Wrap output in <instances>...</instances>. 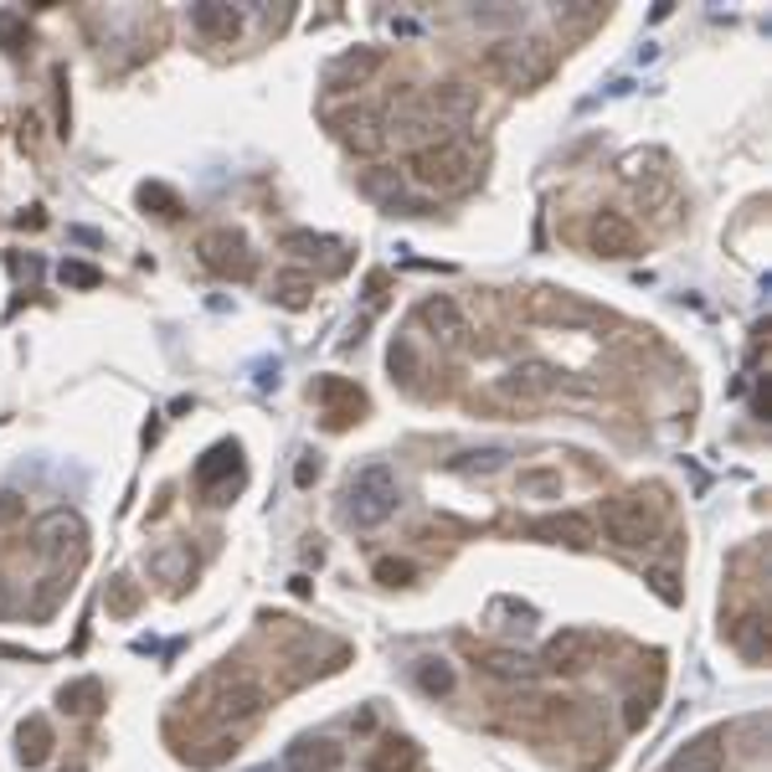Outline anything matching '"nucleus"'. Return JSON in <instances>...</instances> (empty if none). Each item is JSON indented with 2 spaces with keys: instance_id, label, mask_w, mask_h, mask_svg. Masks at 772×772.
Listing matches in <instances>:
<instances>
[{
  "instance_id": "20e7f679",
  "label": "nucleus",
  "mask_w": 772,
  "mask_h": 772,
  "mask_svg": "<svg viewBox=\"0 0 772 772\" xmlns=\"http://www.w3.org/2000/svg\"><path fill=\"white\" fill-rule=\"evenodd\" d=\"M396 499H402V484H396L392 469L387 464H366L345 484V520L360 526V531H371V526H381L396 510Z\"/></svg>"
},
{
  "instance_id": "4be33fe9",
  "label": "nucleus",
  "mask_w": 772,
  "mask_h": 772,
  "mask_svg": "<svg viewBox=\"0 0 772 772\" xmlns=\"http://www.w3.org/2000/svg\"><path fill=\"white\" fill-rule=\"evenodd\" d=\"M422 752H417L407 736H387L377 752H371V772H417Z\"/></svg>"
},
{
  "instance_id": "4468645a",
  "label": "nucleus",
  "mask_w": 772,
  "mask_h": 772,
  "mask_svg": "<svg viewBox=\"0 0 772 772\" xmlns=\"http://www.w3.org/2000/svg\"><path fill=\"white\" fill-rule=\"evenodd\" d=\"M531 535L535 541H556V546H577V552H587L597 541V526L587 520V515H577V510H567V515H541L531 526Z\"/></svg>"
},
{
  "instance_id": "473e14b6",
  "label": "nucleus",
  "mask_w": 772,
  "mask_h": 772,
  "mask_svg": "<svg viewBox=\"0 0 772 772\" xmlns=\"http://www.w3.org/2000/svg\"><path fill=\"white\" fill-rule=\"evenodd\" d=\"M520 490H561V474H556V469H535V474H520Z\"/></svg>"
},
{
  "instance_id": "7ed1b4c3",
  "label": "nucleus",
  "mask_w": 772,
  "mask_h": 772,
  "mask_svg": "<svg viewBox=\"0 0 772 772\" xmlns=\"http://www.w3.org/2000/svg\"><path fill=\"white\" fill-rule=\"evenodd\" d=\"M552 67H556V58H552V47L541 37H505V41H495L490 52H484V73L490 78H499L505 88H535V83H546L552 78Z\"/></svg>"
},
{
  "instance_id": "393cba45",
  "label": "nucleus",
  "mask_w": 772,
  "mask_h": 772,
  "mask_svg": "<svg viewBox=\"0 0 772 772\" xmlns=\"http://www.w3.org/2000/svg\"><path fill=\"white\" fill-rule=\"evenodd\" d=\"M274 299L283 309H304L309 299H315V274H304V268H289V274L274 278Z\"/></svg>"
},
{
  "instance_id": "6e6552de",
  "label": "nucleus",
  "mask_w": 772,
  "mask_h": 772,
  "mask_svg": "<svg viewBox=\"0 0 772 772\" xmlns=\"http://www.w3.org/2000/svg\"><path fill=\"white\" fill-rule=\"evenodd\" d=\"M417 325H422L438 345H448V351L469 340V319H464V309H458V299H448V294L422 299V304H417Z\"/></svg>"
},
{
  "instance_id": "2eb2a0df",
  "label": "nucleus",
  "mask_w": 772,
  "mask_h": 772,
  "mask_svg": "<svg viewBox=\"0 0 772 772\" xmlns=\"http://www.w3.org/2000/svg\"><path fill=\"white\" fill-rule=\"evenodd\" d=\"M340 762H345V747L330 736H299L289 747V772H340Z\"/></svg>"
},
{
  "instance_id": "aec40b11",
  "label": "nucleus",
  "mask_w": 772,
  "mask_h": 772,
  "mask_svg": "<svg viewBox=\"0 0 772 772\" xmlns=\"http://www.w3.org/2000/svg\"><path fill=\"white\" fill-rule=\"evenodd\" d=\"M464 649L479 659V670L505 674V680H526V674H535L531 659H526V654H515V649H490V644H474V638H464Z\"/></svg>"
},
{
  "instance_id": "a878e982",
  "label": "nucleus",
  "mask_w": 772,
  "mask_h": 772,
  "mask_svg": "<svg viewBox=\"0 0 772 772\" xmlns=\"http://www.w3.org/2000/svg\"><path fill=\"white\" fill-rule=\"evenodd\" d=\"M139 206H150L155 217H165V222H176L186 206H180V197L170 191V186H160V180H150V186H139Z\"/></svg>"
},
{
  "instance_id": "39448f33",
  "label": "nucleus",
  "mask_w": 772,
  "mask_h": 772,
  "mask_svg": "<svg viewBox=\"0 0 772 772\" xmlns=\"http://www.w3.org/2000/svg\"><path fill=\"white\" fill-rule=\"evenodd\" d=\"M603 531L623 552H644L654 541V515L644 510L638 495H613V499H603Z\"/></svg>"
},
{
  "instance_id": "9b49d317",
  "label": "nucleus",
  "mask_w": 772,
  "mask_h": 772,
  "mask_svg": "<svg viewBox=\"0 0 772 772\" xmlns=\"http://www.w3.org/2000/svg\"><path fill=\"white\" fill-rule=\"evenodd\" d=\"M597 654V634H587V629H561V634L546 644V670L552 674H582L587 665H593Z\"/></svg>"
},
{
  "instance_id": "ddd939ff",
  "label": "nucleus",
  "mask_w": 772,
  "mask_h": 772,
  "mask_svg": "<svg viewBox=\"0 0 772 772\" xmlns=\"http://www.w3.org/2000/svg\"><path fill=\"white\" fill-rule=\"evenodd\" d=\"M222 484H242V448L238 443H217V448H206V458L197 464V490L201 495H217Z\"/></svg>"
},
{
  "instance_id": "a211bd4d",
  "label": "nucleus",
  "mask_w": 772,
  "mask_h": 772,
  "mask_svg": "<svg viewBox=\"0 0 772 772\" xmlns=\"http://www.w3.org/2000/svg\"><path fill=\"white\" fill-rule=\"evenodd\" d=\"M83 541H88V531H83V520L73 510H52L41 520V546L52 556H62V552L83 556Z\"/></svg>"
},
{
  "instance_id": "f704fd0d",
  "label": "nucleus",
  "mask_w": 772,
  "mask_h": 772,
  "mask_svg": "<svg viewBox=\"0 0 772 772\" xmlns=\"http://www.w3.org/2000/svg\"><path fill=\"white\" fill-rule=\"evenodd\" d=\"M654 587H659V597H670V603L680 597V587H674V577H670V572H654Z\"/></svg>"
},
{
  "instance_id": "1a4fd4ad",
  "label": "nucleus",
  "mask_w": 772,
  "mask_h": 772,
  "mask_svg": "<svg viewBox=\"0 0 772 772\" xmlns=\"http://www.w3.org/2000/svg\"><path fill=\"white\" fill-rule=\"evenodd\" d=\"M587 242H593V253L603 257H638L644 238H638V227L623 212H597L593 227H587Z\"/></svg>"
},
{
  "instance_id": "dca6fc26",
  "label": "nucleus",
  "mask_w": 772,
  "mask_h": 772,
  "mask_svg": "<svg viewBox=\"0 0 772 772\" xmlns=\"http://www.w3.org/2000/svg\"><path fill=\"white\" fill-rule=\"evenodd\" d=\"M670 772H726V736L706 732L670 757Z\"/></svg>"
},
{
  "instance_id": "bb28decb",
  "label": "nucleus",
  "mask_w": 772,
  "mask_h": 772,
  "mask_svg": "<svg viewBox=\"0 0 772 772\" xmlns=\"http://www.w3.org/2000/svg\"><path fill=\"white\" fill-rule=\"evenodd\" d=\"M135 608H139L135 577H114V582H109V613H114V618H129Z\"/></svg>"
},
{
  "instance_id": "6ab92c4d",
  "label": "nucleus",
  "mask_w": 772,
  "mask_h": 772,
  "mask_svg": "<svg viewBox=\"0 0 772 772\" xmlns=\"http://www.w3.org/2000/svg\"><path fill=\"white\" fill-rule=\"evenodd\" d=\"M381 67V52L377 47H356V52H345V58H336V67H330V88H336V93H345V88H360V83L371 78V73H377Z\"/></svg>"
},
{
  "instance_id": "f8f14e48",
  "label": "nucleus",
  "mask_w": 772,
  "mask_h": 772,
  "mask_svg": "<svg viewBox=\"0 0 772 772\" xmlns=\"http://www.w3.org/2000/svg\"><path fill=\"white\" fill-rule=\"evenodd\" d=\"M552 392H556V366H546V360H526V366H515L510 377H499V396L526 402V407L546 402Z\"/></svg>"
},
{
  "instance_id": "7c9ffc66",
  "label": "nucleus",
  "mask_w": 772,
  "mask_h": 772,
  "mask_svg": "<svg viewBox=\"0 0 772 772\" xmlns=\"http://www.w3.org/2000/svg\"><path fill=\"white\" fill-rule=\"evenodd\" d=\"M62 283H78V289H93V283H99V268H88V263H62Z\"/></svg>"
},
{
  "instance_id": "2f4dec72",
  "label": "nucleus",
  "mask_w": 772,
  "mask_h": 772,
  "mask_svg": "<svg viewBox=\"0 0 772 772\" xmlns=\"http://www.w3.org/2000/svg\"><path fill=\"white\" fill-rule=\"evenodd\" d=\"M21 515H26V499L11 495V490H0V531H5V526H16Z\"/></svg>"
},
{
  "instance_id": "72a5a7b5",
  "label": "nucleus",
  "mask_w": 772,
  "mask_h": 772,
  "mask_svg": "<svg viewBox=\"0 0 772 772\" xmlns=\"http://www.w3.org/2000/svg\"><path fill=\"white\" fill-rule=\"evenodd\" d=\"M649 716H654V695H634V700H629V732H638Z\"/></svg>"
},
{
  "instance_id": "c756f323",
  "label": "nucleus",
  "mask_w": 772,
  "mask_h": 772,
  "mask_svg": "<svg viewBox=\"0 0 772 772\" xmlns=\"http://www.w3.org/2000/svg\"><path fill=\"white\" fill-rule=\"evenodd\" d=\"M413 577H417L413 561H396V556H381V561H377V582H381V587H407Z\"/></svg>"
},
{
  "instance_id": "f03ea898",
  "label": "nucleus",
  "mask_w": 772,
  "mask_h": 772,
  "mask_svg": "<svg viewBox=\"0 0 772 772\" xmlns=\"http://www.w3.org/2000/svg\"><path fill=\"white\" fill-rule=\"evenodd\" d=\"M407 170L422 191H464L474 180L479 160L464 139H433V144H417L407 155Z\"/></svg>"
},
{
  "instance_id": "412c9836",
  "label": "nucleus",
  "mask_w": 772,
  "mask_h": 772,
  "mask_svg": "<svg viewBox=\"0 0 772 772\" xmlns=\"http://www.w3.org/2000/svg\"><path fill=\"white\" fill-rule=\"evenodd\" d=\"M16 742H21V762H26V768H41V762L52 757V747H58V736H52V726H47V716H26V721H21V732H16Z\"/></svg>"
},
{
  "instance_id": "0eeeda50",
  "label": "nucleus",
  "mask_w": 772,
  "mask_h": 772,
  "mask_svg": "<svg viewBox=\"0 0 772 772\" xmlns=\"http://www.w3.org/2000/svg\"><path fill=\"white\" fill-rule=\"evenodd\" d=\"M309 396L325 407V422H330V428H351V422H360V413L371 407L366 392L345 377H319L315 387H309Z\"/></svg>"
},
{
  "instance_id": "cd10ccee",
  "label": "nucleus",
  "mask_w": 772,
  "mask_h": 772,
  "mask_svg": "<svg viewBox=\"0 0 772 772\" xmlns=\"http://www.w3.org/2000/svg\"><path fill=\"white\" fill-rule=\"evenodd\" d=\"M417 685L428 695H448L454 691V670L443 665V659H422V670H417Z\"/></svg>"
},
{
  "instance_id": "9d476101",
  "label": "nucleus",
  "mask_w": 772,
  "mask_h": 772,
  "mask_svg": "<svg viewBox=\"0 0 772 772\" xmlns=\"http://www.w3.org/2000/svg\"><path fill=\"white\" fill-rule=\"evenodd\" d=\"M330 124L340 129V139L356 155H381L387 150V114L377 109H351V114H330Z\"/></svg>"
},
{
  "instance_id": "423d86ee",
  "label": "nucleus",
  "mask_w": 772,
  "mask_h": 772,
  "mask_svg": "<svg viewBox=\"0 0 772 772\" xmlns=\"http://www.w3.org/2000/svg\"><path fill=\"white\" fill-rule=\"evenodd\" d=\"M201 263L212 268L217 278H253V268H257V257H253V248H248V238H242L238 227H212L206 238H201Z\"/></svg>"
},
{
  "instance_id": "c85d7f7f",
  "label": "nucleus",
  "mask_w": 772,
  "mask_h": 772,
  "mask_svg": "<svg viewBox=\"0 0 772 772\" xmlns=\"http://www.w3.org/2000/svg\"><path fill=\"white\" fill-rule=\"evenodd\" d=\"M0 41H5V52H26V41H31V31H26V16H16V11H0Z\"/></svg>"
},
{
  "instance_id": "5701e85b",
  "label": "nucleus",
  "mask_w": 772,
  "mask_h": 772,
  "mask_svg": "<svg viewBox=\"0 0 772 772\" xmlns=\"http://www.w3.org/2000/svg\"><path fill=\"white\" fill-rule=\"evenodd\" d=\"M726 634H732V644L747 654V659H762V654H768V623H762V613H757V608H747V613L736 618Z\"/></svg>"
},
{
  "instance_id": "b1692460",
  "label": "nucleus",
  "mask_w": 772,
  "mask_h": 772,
  "mask_svg": "<svg viewBox=\"0 0 772 772\" xmlns=\"http://www.w3.org/2000/svg\"><path fill=\"white\" fill-rule=\"evenodd\" d=\"M109 706V695H103L99 680H73L67 691H62V711L67 716H99Z\"/></svg>"
},
{
  "instance_id": "f257e3e1",
  "label": "nucleus",
  "mask_w": 772,
  "mask_h": 772,
  "mask_svg": "<svg viewBox=\"0 0 772 772\" xmlns=\"http://www.w3.org/2000/svg\"><path fill=\"white\" fill-rule=\"evenodd\" d=\"M191 706L206 726H232V721H248V716L263 711V685L248 670H212L186 695V711Z\"/></svg>"
},
{
  "instance_id": "c9c22d12",
  "label": "nucleus",
  "mask_w": 772,
  "mask_h": 772,
  "mask_svg": "<svg viewBox=\"0 0 772 772\" xmlns=\"http://www.w3.org/2000/svg\"><path fill=\"white\" fill-rule=\"evenodd\" d=\"M11 613V593H5V582H0V618Z\"/></svg>"
},
{
  "instance_id": "f3484780",
  "label": "nucleus",
  "mask_w": 772,
  "mask_h": 772,
  "mask_svg": "<svg viewBox=\"0 0 772 772\" xmlns=\"http://www.w3.org/2000/svg\"><path fill=\"white\" fill-rule=\"evenodd\" d=\"M191 26H197L206 41H222V47H232V41L242 37V11H232V5H217V0H206V5H197V11H191Z\"/></svg>"
}]
</instances>
